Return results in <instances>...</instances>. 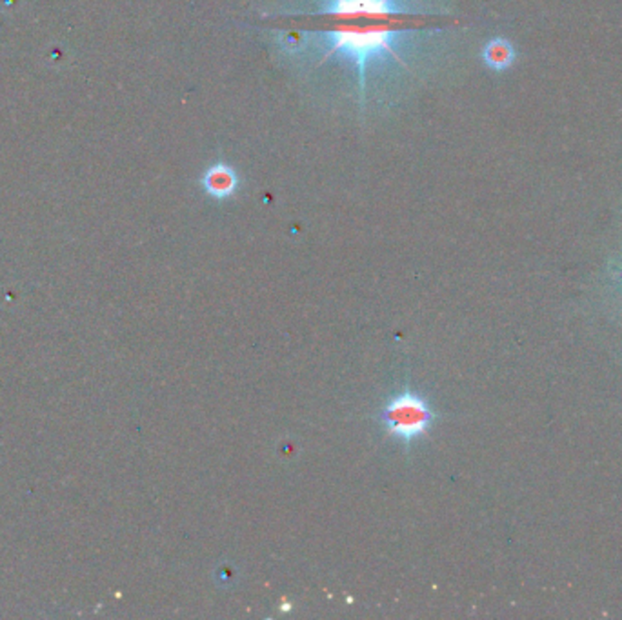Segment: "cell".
Instances as JSON below:
<instances>
[{
	"label": "cell",
	"instance_id": "obj_1",
	"mask_svg": "<svg viewBox=\"0 0 622 620\" xmlns=\"http://www.w3.org/2000/svg\"><path fill=\"white\" fill-rule=\"evenodd\" d=\"M316 10L280 12V17H300L326 23L319 30H279L275 42L288 59L311 64V71L328 60L346 64L357 84V105L366 108L379 78L407 77L411 82L432 71L428 41L443 30L423 23L435 19V3L425 0H314Z\"/></svg>",
	"mask_w": 622,
	"mask_h": 620
},
{
	"label": "cell",
	"instance_id": "obj_2",
	"mask_svg": "<svg viewBox=\"0 0 622 620\" xmlns=\"http://www.w3.org/2000/svg\"><path fill=\"white\" fill-rule=\"evenodd\" d=\"M386 437L398 441L404 450L430 437L439 415L430 398L411 386L393 391L375 415Z\"/></svg>",
	"mask_w": 622,
	"mask_h": 620
},
{
	"label": "cell",
	"instance_id": "obj_3",
	"mask_svg": "<svg viewBox=\"0 0 622 620\" xmlns=\"http://www.w3.org/2000/svg\"><path fill=\"white\" fill-rule=\"evenodd\" d=\"M200 184L206 195H210L217 200H226L239 191L241 180L232 166L217 162L204 171Z\"/></svg>",
	"mask_w": 622,
	"mask_h": 620
},
{
	"label": "cell",
	"instance_id": "obj_4",
	"mask_svg": "<svg viewBox=\"0 0 622 620\" xmlns=\"http://www.w3.org/2000/svg\"><path fill=\"white\" fill-rule=\"evenodd\" d=\"M482 60L493 71H504L515 62V50L509 41L497 37L491 39L482 50Z\"/></svg>",
	"mask_w": 622,
	"mask_h": 620
}]
</instances>
